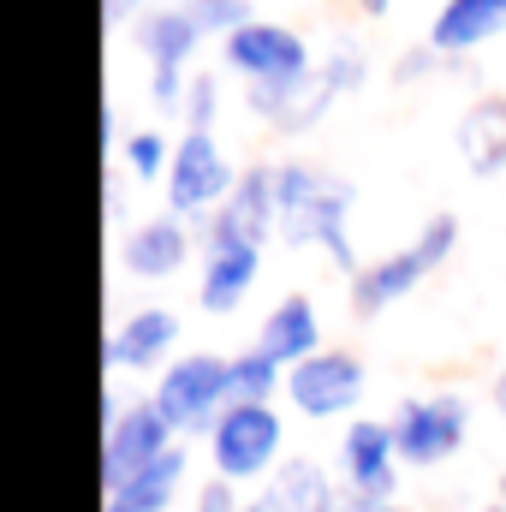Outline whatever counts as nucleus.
Masks as SVG:
<instances>
[{"instance_id":"nucleus-31","label":"nucleus","mask_w":506,"mask_h":512,"mask_svg":"<svg viewBox=\"0 0 506 512\" xmlns=\"http://www.w3.org/2000/svg\"><path fill=\"white\" fill-rule=\"evenodd\" d=\"M120 197H126V173L114 167V173L102 179V203H108V221H120Z\"/></svg>"},{"instance_id":"nucleus-21","label":"nucleus","mask_w":506,"mask_h":512,"mask_svg":"<svg viewBox=\"0 0 506 512\" xmlns=\"http://www.w3.org/2000/svg\"><path fill=\"white\" fill-rule=\"evenodd\" d=\"M185 477H191V447L179 441L173 453H161L155 465H143L126 489H114V495H102V501H120L126 512H173L179 495H185Z\"/></svg>"},{"instance_id":"nucleus-22","label":"nucleus","mask_w":506,"mask_h":512,"mask_svg":"<svg viewBox=\"0 0 506 512\" xmlns=\"http://www.w3.org/2000/svg\"><path fill=\"white\" fill-rule=\"evenodd\" d=\"M173 143L179 137H167L161 126H137L126 131V143H120V173L137 179V185H167V167H173Z\"/></svg>"},{"instance_id":"nucleus-27","label":"nucleus","mask_w":506,"mask_h":512,"mask_svg":"<svg viewBox=\"0 0 506 512\" xmlns=\"http://www.w3.org/2000/svg\"><path fill=\"white\" fill-rule=\"evenodd\" d=\"M453 60H441L429 42H411V48H399L393 54V66H387V78L399 84V90H411V84H423V78H435V72H447Z\"/></svg>"},{"instance_id":"nucleus-17","label":"nucleus","mask_w":506,"mask_h":512,"mask_svg":"<svg viewBox=\"0 0 506 512\" xmlns=\"http://www.w3.org/2000/svg\"><path fill=\"white\" fill-rule=\"evenodd\" d=\"M274 364H304V358H316L322 346H328V334H322V310H316V298L310 292H280L268 310H262V322H256V340Z\"/></svg>"},{"instance_id":"nucleus-32","label":"nucleus","mask_w":506,"mask_h":512,"mask_svg":"<svg viewBox=\"0 0 506 512\" xmlns=\"http://www.w3.org/2000/svg\"><path fill=\"white\" fill-rule=\"evenodd\" d=\"M489 405H495V417L506 423V358H501V370L489 376Z\"/></svg>"},{"instance_id":"nucleus-9","label":"nucleus","mask_w":506,"mask_h":512,"mask_svg":"<svg viewBox=\"0 0 506 512\" xmlns=\"http://www.w3.org/2000/svg\"><path fill=\"white\" fill-rule=\"evenodd\" d=\"M215 48H221V72H233L245 90H251V84H292V78H310L316 60H322L298 24L262 18V12H256L245 30H233L227 42H215Z\"/></svg>"},{"instance_id":"nucleus-24","label":"nucleus","mask_w":506,"mask_h":512,"mask_svg":"<svg viewBox=\"0 0 506 512\" xmlns=\"http://www.w3.org/2000/svg\"><path fill=\"white\" fill-rule=\"evenodd\" d=\"M316 78L328 84L334 102H346V96H358V90L370 84V54H364L358 42H334V48L316 60Z\"/></svg>"},{"instance_id":"nucleus-19","label":"nucleus","mask_w":506,"mask_h":512,"mask_svg":"<svg viewBox=\"0 0 506 512\" xmlns=\"http://www.w3.org/2000/svg\"><path fill=\"white\" fill-rule=\"evenodd\" d=\"M245 108H251L268 131H280V137H304V131H316L334 114V96H328V84L310 72V78H292V84H251V90H245Z\"/></svg>"},{"instance_id":"nucleus-7","label":"nucleus","mask_w":506,"mask_h":512,"mask_svg":"<svg viewBox=\"0 0 506 512\" xmlns=\"http://www.w3.org/2000/svg\"><path fill=\"white\" fill-rule=\"evenodd\" d=\"M239 173H245V167L221 149L215 131L185 126L179 131V143H173V167H167L161 203H167L179 221L203 227V221H215V215L227 209V197L239 191Z\"/></svg>"},{"instance_id":"nucleus-15","label":"nucleus","mask_w":506,"mask_h":512,"mask_svg":"<svg viewBox=\"0 0 506 512\" xmlns=\"http://www.w3.org/2000/svg\"><path fill=\"white\" fill-rule=\"evenodd\" d=\"M506 36V0H441L423 42L441 54V60H477L489 42Z\"/></svg>"},{"instance_id":"nucleus-18","label":"nucleus","mask_w":506,"mask_h":512,"mask_svg":"<svg viewBox=\"0 0 506 512\" xmlns=\"http://www.w3.org/2000/svg\"><path fill=\"white\" fill-rule=\"evenodd\" d=\"M203 233H215V239H251V245L280 239L274 161H245V173H239V191L227 197V209H221L215 221H203Z\"/></svg>"},{"instance_id":"nucleus-20","label":"nucleus","mask_w":506,"mask_h":512,"mask_svg":"<svg viewBox=\"0 0 506 512\" xmlns=\"http://www.w3.org/2000/svg\"><path fill=\"white\" fill-rule=\"evenodd\" d=\"M453 149H459L465 173H477V179H501L506 173V90H477V96L459 108Z\"/></svg>"},{"instance_id":"nucleus-3","label":"nucleus","mask_w":506,"mask_h":512,"mask_svg":"<svg viewBox=\"0 0 506 512\" xmlns=\"http://www.w3.org/2000/svg\"><path fill=\"white\" fill-rule=\"evenodd\" d=\"M203 465H209V477H221V483H233L245 495L262 489L286 465V411L233 399L221 411V423L203 435Z\"/></svg>"},{"instance_id":"nucleus-30","label":"nucleus","mask_w":506,"mask_h":512,"mask_svg":"<svg viewBox=\"0 0 506 512\" xmlns=\"http://www.w3.org/2000/svg\"><path fill=\"white\" fill-rule=\"evenodd\" d=\"M334 512H405L399 501H370V495H352V489H340V507Z\"/></svg>"},{"instance_id":"nucleus-12","label":"nucleus","mask_w":506,"mask_h":512,"mask_svg":"<svg viewBox=\"0 0 506 512\" xmlns=\"http://www.w3.org/2000/svg\"><path fill=\"white\" fill-rule=\"evenodd\" d=\"M191 251H203V227L179 221L173 209H155V215H137L126 233H120V274L126 280H173L191 268Z\"/></svg>"},{"instance_id":"nucleus-34","label":"nucleus","mask_w":506,"mask_h":512,"mask_svg":"<svg viewBox=\"0 0 506 512\" xmlns=\"http://www.w3.org/2000/svg\"><path fill=\"white\" fill-rule=\"evenodd\" d=\"M495 501H501V507H506V471H501V477H495Z\"/></svg>"},{"instance_id":"nucleus-35","label":"nucleus","mask_w":506,"mask_h":512,"mask_svg":"<svg viewBox=\"0 0 506 512\" xmlns=\"http://www.w3.org/2000/svg\"><path fill=\"white\" fill-rule=\"evenodd\" d=\"M477 512H506V507H501V501H489V507H477Z\"/></svg>"},{"instance_id":"nucleus-16","label":"nucleus","mask_w":506,"mask_h":512,"mask_svg":"<svg viewBox=\"0 0 506 512\" xmlns=\"http://www.w3.org/2000/svg\"><path fill=\"white\" fill-rule=\"evenodd\" d=\"M340 507V483L322 459L310 453H286V465L245 495V512H334Z\"/></svg>"},{"instance_id":"nucleus-2","label":"nucleus","mask_w":506,"mask_h":512,"mask_svg":"<svg viewBox=\"0 0 506 512\" xmlns=\"http://www.w3.org/2000/svg\"><path fill=\"white\" fill-rule=\"evenodd\" d=\"M453 251H459V215H453V209H435L405 245L370 256V262L346 280V304H352V316H358V322L387 316L393 304H405L411 292H423V286L453 262Z\"/></svg>"},{"instance_id":"nucleus-25","label":"nucleus","mask_w":506,"mask_h":512,"mask_svg":"<svg viewBox=\"0 0 506 512\" xmlns=\"http://www.w3.org/2000/svg\"><path fill=\"white\" fill-rule=\"evenodd\" d=\"M221 102H227V90H221V72H209V66H197L191 72V90H185V126H203L215 131V120H221Z\"/></svg>"},{"instance_id":"nucleus-6","label":"nucleus","mask_w":506,"mask_h":512,"mask_svg":"<svg viewBox=\"0 0 506 512\" xmlns=\"http://www.w3.org/2000/svg\"><path fill=\"white\" fill-rule=\"evenodd\" d=\"M149 399H155V411L173 423V435L185 447L203 441L221 423V411L233 405V352H179L155 376Z\"/></svg>"},{"instance_id":"nucleus-10","label":"nucleus","mask_w":506,"mask_h":512,"mask_svg":"<svg viewBox=\"0 0 506 512\" xmlns=\"http://www.w3.org/2000/svg\"><path fill=\"white\" fill-rule=\"evenodd\" d=\"M364 393H370V364L352 346H322L316 358L286 370V411H298L304 423L358 417Z\"/></svg>"},{"instance_id":"nucleus-29","label":"nucleus","mask_w":506,"mask_h":512,"mask_svg":"<svg viewBox=\"0 0 506 512\" xmlns=\"http://www.w3.org/2000/svg\"><path fill=\"white\" fill-rule=\"evenodd\" d=\"M149 12V0H102V18L114 24V30H126V24H137Z\"/></svg>"},{"instance_id":"nucleus-8","label":"nucleus","mask_w":506,"mask_h":512,"mask_svg":"<svg viewBox=\"0 0 506 512\" xmlns=\"http://www.w3.org/2000/svg\"><path fill=\"white\" fill-rule=\"evenodd\" d=\"M387 423H393L405 471H435L471 441V399L459 387H423V393H405L387 411Z\"/></svg>"},{"instance_id":"nucleus-5","label":"nucleus","mask_w":506,"mask_h":512,"mask_svg":"<svg viewBox=\"0 0 506 512\" xmlns=\"http://www.w3.org/2000/svg\"><path fill=\"white\" fill-rule=\"evenodd\" d=\"M131 42L149 66V102L155 114H185V90H191V72H197V54H203V24L191 18L185 0H161L149 6L137 24H131Z\"/></svg>"},{"instance_id":"nucleus-14","label":"nucleus","mask_w":506,"mask_h":512,"mask_svg":"<svg viewBox=\"0 0 506 512\" xmlns=\"http://www.w3.org/2000/svg\"><path fill=\"white\" fill-rule=\"evenodd\" d=\"M262 251L268 245L203 233V251H197V310L203 316H239L251 304L256 280H262Z\"/></svg>"},{"instance_id":"nucleus-36","label":"nucleus","mask_w":506,"mask_h":512,"mask_svg":"<svg viewBox=\"0 0 506 512\" xmlns=\"http://www.w3.org/2000/svg\"><path fill=\"white\" fill-rule=\"evenodd\" d=\"M405 512H411V507H405Z\"/></svg>"},{"instance_id":"nucleus-1","label":"nucleus","mask_w":506,"mask_h":512,"mask_svg":"<svg viewBox=\"0 0 506 512\" xmlns=\"http://www.w3.org/2000/svg\"><path fill=\"white\" fill-rule=\"evenodd\" d=\"M274 203H280V245L286 251H322L346 280L364 268L358 239H352L358 185L346 173H328L304 155H280L274 161Z\"/></svg>"},{"instance_id":"nucleus-13","label":"nucleus","mask_w":506,"mask_h":512,"mask_svg":"<svg viewBox=\"0 0 506 512\" xmlns=\"http://www.w3.org/2000/svg\"><path fill=\"white\" fill-rule=\"evenodd\" d=\"M334 459H340V489L370 495V501H399L405 459H399V441H393L387 417H352L340 429V453Z\"/></svg>"},{"instance_id":"nucleus-23","label":"nucleus","mask_w":506,"mask_h":512,"mask_svg":"<svg viewBox=\"0 0 506 512\" xmlns=\"http://www.w3.org/2000/svg\"><path fill=\"white\" fill-rule=\"evenodd\" d=\"M280 393H286V364H274L262 346H239L233 352V399L280 405Z\"/></svg>"},{"instance_id":"nucleus-11","label":"nucleus","mask_w":506,"mask_h":512,"mask_svg":"<svg viewBox=\"0 0 506 512\" xmlns=\"http://www.w3.org/2000/svg\"><path fill=\"white\" fill-rule=\"evenodd\" d=\"M179 310L167 304H137L126 316H114V328L102 334V370L108 376H161L179 358Z\"/></svg>"},{"instance_id":"nucleus-28","label":"nucleus","mask_w":506,"mask_h":512,"mask_svg":"<svg viewBox=\"0 0 506 512\" xmlns=\"http://www.w3.org/2000/svg\"><path fill=\"white\" fill-rule=\"evenodd\" d=\"M185 512H245V489H233V483H221V477H203V483L191 489V507Z\"/></svg>"},{"instance_id":"nucleus-26","label":"nucleus","mask_w":506,"mask_h":512,"mask_svg":"<svg viewBox=\"0 0 506 512\" xmlns=\"http://www.w3.org/2000/svg\"><path fill=\"white\" fill-rule=\"evenodd\" d=\"M185 6H191V18L203 24V36H209V42H227L233 30H245V24L256 18L251 0H185Z\"/></svg>"},{"instance_id":"nucleus-33","label":"nucleus","mask_w":506,"mask_h":512,"mask_svg":"<svg viewBox=\"0 0 506 512\" xmlns=\"http://www.w3.org/2000/svg\"><path fill=\"white\" fill-rule=\"evenodd\" d=\"M358 6V18H387L393 12V0H352Z\"/></svg>"},{"instance_id":"nucleus-4","label":"nucleus","mask_w":506,"mask_h":512,"mask_svg":"<svg viewBox=\"0 0 506 512\" xmlns=\"http://www.w3.org/2000/svg\"><path fill=\"white\" fill-rule=\"evenodd\" d=\"M173 447H179V435H173V423L155 411V399H149V393L120 399L114 376H102V447H96V483H102V495L126 489L143 465H155V459L173 453Z\"/></svg>"}]
</instances>
